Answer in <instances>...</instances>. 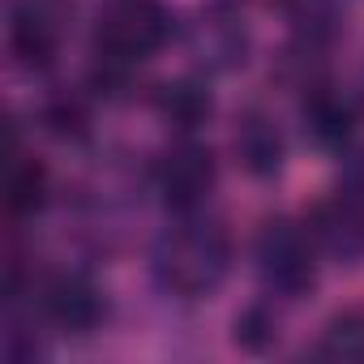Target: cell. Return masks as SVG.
<instances>
[{
	"label": "cell",
	"instance_id": "6da1fadb",
	"mask_svg": "<svg viewBox=\"0 0 364 364\" xmlns=\"http://www.w3.org/2000/svg\"><path fill=\"white\" fill-rule=\"evenodd\" d=\"M163 39H167V18L150 0H124V5L107 9L95 31V77L120 82L133 65L159 52Z\"/></svg>",
	"mask_w": 364,
	"mask_h": 364
},
{
	"label": "cell",
	"instance_id": "7a4b0ae2",
	"mask_svg": "<svg viewBox=\"0 0 364 364\" xmlns=\"http://www.w3.org/2000/svg\"><path fill=\"white\" fill-rule=\"evenodd\" d=\"M257 266L266 274V283L283 296H300L304 287H313V228H296V223H266L257 236Z\"/></svg>",
	"mask_w": 364,
	"mask_h": 364
},
{
	"label": "cell",
	"instance_id": "3957f363",
	"mask_svg": "<svg viewBox=\"0 0 364 364\" xmlns=\"http://www.w3.org/2000/svg\"><path fill=\"white\" fill-rule=\"evenodd\" d=\"M228 266V240L219 228H193V232H180L167 240V253H163V274L171 287L180 291H206L219 283Z\"/></svg>",
	"mask_w": 364,
	"mask_h": 364
},
{
	"label": "cell",
	"instance_id": "277c9868",
	"mask_svg": "<svg viewBox=\"0 0 364 364\" xmlns=\"http://www.w3.org/2000/svg\"><path fill=\"white\" fill-rule=\"evenodd\" d=\"M154 185L163 193V202L171 210H198L215 185V159L210 150L185 141V146H171L159 167H154Z\"/></svg>",
	"mask_w": 364,
	"mask_h": 364
},
{
	"label": "cell",
	"instance_id": "5b68a950",
	"mask_svg": "<svg viewBox=\"0 0 364 364\" xmlns=\"http://www.w3.org/2000/svg\"><path fill=\"white\" fill-rule=\"evenodd\" d=\"M43 313L65 330H90L103 317V300L82 274H56L43 287Z\"/></svg>",
	"mask_w": 364,
	"mask_h": 364
},
{
	"label": "cell",
	"instance_id": "8992f818",
	"mask_svg": "<svg viewBox=\"0 0 364 364\" xmlns=\"http://www.w3.org/2000/svg\"><path fill=\"white\" fill-rule=\"evenodd\" d=\"M9 48L26 69H43L56 56V26L43 9H18L9 22Z\"/></svg>",
	"mask_w": 364,
	"mask_h": 364
},
{
	"label": "cell",
	"instance_id": "52a82bcc",
	"mask_svg": "<svg viewBox=\"0 0 364 364\" xmlns=\"http://www.w3.org/2000/svg\"><path fill=\"white\" fill-rule=\"evenodd\" d=\"M5 202H9V215H18V219L35 215L48 202V167L39 159L14 154L9 176H5Z\"/></svg>",
	"mask_w": 364,
	"mask_h": 364
},
{
	"label": "cell",
	"instance_id": "ba28073f",
	"mask_svg": "<svg viewBox=\"0 0 364 364\" xmlns=\"http://www.w3.org/2000/svg\"><path fill=\"white\" fill-rule=\"evenodd\" d=\"M304 124L321 146H338L351 133V107L334 90H313L304 99Z\"/></svg>",
	"mask_w": 364,
	"mask_h": 364
},
{
	"label": "cell",
	"instance_id": "9c48e42d",
	"mask_svg": "<svg viewBox=\"0 0 364 364\" xmlns=\"http://www.w3.org/2000/svg\"><path fill=\"white\" fill-rule=\"evenodd\" d=\"M236 150H240V159H245V167L253 176H270L279 167V159H283V141L266 120H249L236 133Z\"/></svg>",
	"mask_w": 364,
	"mask_h": 364
},
{
	"label": "cell",
	"instance_id": "30bf717a",
	"mask_svg": "<svg viewBox=\"0 0 364 364\" xmlns=\"http://www.w3.org/2000/svg\"><path fill=\"white\" fill-rule=\"evenodd\" d=\"M163 112L180 124V129H193L198 120H206V112H210V99H206V90H198V86H189V82H180V86H167L163 90Z\"/></svg>",
	"mask_w": 364,
	"mask_h": 364
},
{
	"label": "cell",
	"instance_id": "8fae6325",
	"mask_svg": "<svg viewBox=\"0 0 364 364\" xmlns=\"http://www.w3.org/2000/svg\"><path fill=\"white\" fill-rule=\"evenodd\" d=\"M321 351L326 355H364V309H351V313L334 317L330 330H326Z\"/></svg>",
	"mask_w": 364,
	"mask_h": 364
},
{
	"label": "cell",
	"instance_id": "7c38bea8",
	"mask_svg": "<svg viewBox=\"0 0 364 364\" xmlns=\"http://www.w3.org/2000/svg\"><path fill=\"white\" fill-rule=\"evenodd\" d=\"M270 338H274V317H266L262 309H253V313H245V317L236 321V343H245V347L262 351Z\"/></svg>",
	"mask_w": 364,
	"mask_h": 364
},
{
	"label": "cell",
	"instance_id": "4fadbf2b",
	"mask_svg": "<svg viewBox=\"0 0 364 364\" xmlns=\"http://www.w3.org/2000/svg\"><path fill=\"white\" fill-rule=\"evenodd\" d=\"M48 124H52V133H60V137H77V133H86V112H82L77 103H56V107L48 112Z\"/></svg>",
	"mask_w": 364,
	"mask_h": 364
},
{
	"label": "cell",
	"instance_id": "5bb4252c",
	"mask_svg": "<svg viewBox=\"0 0 364 364\" xmlns=\"http://www.w3.org/2000/svg\"><path fill=\"white\" fill-rule=\"evenodd\" d=\"M343 202H347V206H351V215H355V219L364 223V171H360V176L351 180V189L343 193Z\"/></svg>",
	"mask_w": 364,
	"mask_h": 364
},
{
	"label": "cell",
	"instance_id": "9a60e30c",
	"mask_svg": "<svg viewBox=\"0 0 364 364\" xmlns=\"http://www.w3.org/2000/svg\"><path fill=\"white\" fill-rule=\"evenodd\" d=\"M283 9H291V14H313V9H321L326 0H279Z\"/></svg>",
	"mask_w": 364,
	"mask_h": 364
}]
</instances>
